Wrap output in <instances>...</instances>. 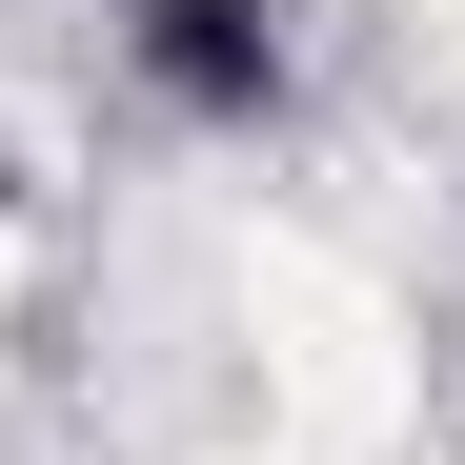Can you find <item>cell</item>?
<instances>
[{"instance_id":"1","label":"cell","mask_w":465,"mask_h":465,"mask_svg":"<svg viewBox=\"0 0 465 465\" xmlns=\"http://www.w3.org/2000/svg\"><path fill=\"white\" fill-rule=\"evenodd\" d=\"M142 82L183 122H263L283 102V0H142Z\"/></svg>"}]
</instances>
